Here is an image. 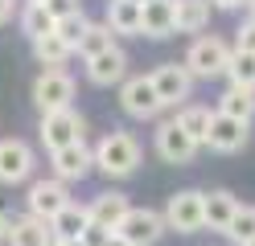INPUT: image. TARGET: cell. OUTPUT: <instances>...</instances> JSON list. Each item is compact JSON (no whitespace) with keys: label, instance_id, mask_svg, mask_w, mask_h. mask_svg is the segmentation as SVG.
<instances>
[{"label":"cell","instance_id":"1","mask_svg":"<svg viewBox=\"0 0 255 246\" xmlns=\"http://www.w3.org/2000/svg\"><path fill=\"white\" fill-rule=\"evenodd\" d=\"M95 156V168H99L107 180H128L140 172V160H144V152H140V140L132 136V131L124 127H111L107 136H99V144L91 148Z\"/></svg>","mask_w":255,"mask_h":246},{"label":"cell","instance_id":"2","mask_svg":"<svg viewBox=\"0 0 255 246\" xmlns=\"http://www.w3.org/2000/svg\"><path fill=\"white\" fill-rule=\"evenodd\" d=\"M185 70L194 74V78H222L227 74V62H231V45L218 37V33H198L194 41H189V49H185Z\"/></svg>","mask_w":255,"mask_h":246},{"label":"cell","instance_id":"3","mask_svg":"<svg viewBox=\"0 0 255 246\" xmlns=\"http://www.w3.org/2000/svg\"><path fill=\"white\" fill-rule=\"evenodd\" d=\"M37 136H41L45 152H58V148H66V144H78V140H87V115L74 111V107L50 111V115H41Z\"/></svg>","mask_w":255,"mask_h":246},{"label":"cell","instance_id":"4","mask_svg":"<svg viewBox=\"0 0 255 246\" xmlns=\"http://www.w3.org/2000/svg\"><path fill=\"white\" fill-rule=\"evenodd\" d=\"M120 107H124L128 119H136V123H148V119H156V115L165 111V103L156 98V86H152L148 74H128L120 82Z\"/></svg>","mask_w":255,"mask_h":246},{"label":"cell","instance_id":"5","mask_svg":"<svg viewBox=\"0 0 255 246\" xmlns=\"http://www.w3.org/2000/svg\"><path fill=\"white\" fill-rule=\"evenodd\" d=\"M148 78H152V86H156V98H161L165 107H185L189 103V94H194V74L185 70V62H161V66H152L148 70Z\"/></svg>","mask_w":255,"mask_h":246},{"label":"cell","instance_id":"6","mask_svg":"<svg viewBox=\"0 0 255 246\" xmlns=\"http://www.w3.org/2000/svg\"><path fill=\"white\" fill-rule=\"evenodd\" d=\"M37 172V152L33 144H25L17 136L0 140V185L12 189V185H29Z\"/></svg>","mask_w":255,"mask_h":246},{"label":"cell","instance_id":"7","mask_svg":"<svg viewBox=\"0 0 255 246\" xmlns=\"http://www.w3.org/2000/svg\"><path fill=\"white\" fill-rule=\"evenodd\" d=\"M29 98H33V107L41 115L62 111V107H74V78H70V70H41L33 78Z\"/></svg>","mask_w":255,"mask_h":246},{"label":"cell","instance_id":"8","mask_svg":"<svg viewBox=\"0 0 255 246\" xmlns=\"http://www.w3.org/2000/svg\"><path fill=\"white\" fill-rule=\"evenodd\" d=\"M116 234L128 242V246H156L169 230H165V218L161 209H148V205H132L124 213V222L116 226Z\"/></svg>","mask_w":255,"mask_h":246},{"label":"cell","instance_id":"9","mask_svg":"<svg viewBox=\"0 0 255 246\" xmlns=\"http://www.w3.org/2000/svg\"><path fill=\"white\" fill-rule=\"evenodd\" d=\"M161 218L173 234H202V189H177L165 201Z\"/></svg>","mask_w":255,"mask_h":246},{"label":"cell","instance_id":"10","mask_svg":"<svg viewBox=\"0 0 255 246\" xmlns=\"http://www.w3.org/2000/svg\"><path fill=\"white\" fill-rule=\"evenodd\" d=\"M152 148H156V156H161L165 164H194V156L202 152V148L185 136V127L177 123V119H161L156 123V131H152Z\"/></svg>","mask_w":255,"mask_h":246},{"label":"cell","instance_id":"11","mask_svg":"<svg viewBox=\"0 0 255 246\" xmlns=\"http://www.w3.org/2000/svg\"><path fill=\"white\" fill-rule=\"evenodd\" d=\"M66 201H70V193H66V185H62L58 176H37V180H29V189H25V213H33L41 222H54V213Z\"/></svg>","mask_w":255,"mask_h":246},{"label":"cell","instance_id":"12","mask_svg":"<svg viewBox=\"0 0 255 246\" xmlns=\"http://www.w3.org/2000/svg\"><path fill=\"white\" fill-rule=\"evenodd\" d=\"M50 172L62 180V185H74V180H87L95 172V156H91V144L78 140V144H66L50 152Z\"/></svg>","mask_w":255,"mask_h":246},{"label":"cell","instance_id":"13","mask_svg":"<svg viewBox=\"0 0 255 246\" xmlns=\"http://www.w3.org/2000/svg\"><path fill=\"white\" fill-rule=\"evenodd\" d=\"M247 140H251V123L210 111V136H206V148H210V152L235 156V152H243V148H247Z\"/></svg>","mask_w":255,"mask_h":246},{"label":"cell","instance_id":"14","mask_svg":"<svg viewBox=\"0 0 255 246\" xmlns=\"http://www.w3.org/2000/svg\"><path fill=\"white\" fill-rule=\"evenodd\" d=\"M128 49L116 41V45H107L99 49L95 58H87V78L95 82V86H120V82L128 78Z\"/></svg>","mask_w":255,"mask_h":246},{"label":"cell","instance_id":"15","mask_svg":"<svg viewBox=\"0 0 255 246\" xmlns=\"http://www.w3.org/2000/svg\"><path fill=\"white\" fill-rule=\"evenodd\" d=\"M4 242L8 246H50L54 234H50V222L33 218V213H12L4 218Z\"/></svg>","mask_w":255,"mask_h":246},{"label":"cell","instance_id":"16","mask_svg":"<svg viewBox=\"0 0 255 246\" xmlns=\"http://www.w3.org/2000/svg\"><path fill=\"white\" fill-rule=\"evenodd\" d=\"M173 12H177V0H144L140 4V37H152V41L173 37L177 33Z\"/></svg>","mask_w":255,"mask_h":246},{"label":"cell","instance_id":"17","mask_svg":"<svg viewBox=\"0 0 255 246\" xmlns=\"http://www.w3.org/2000/svg\"><path fill=\"white\" fill-rule=\"evenodd\" d=\"M235 209H239V197H235L231 189H210V193H202V230L222 234V230L231 226Z\"/></svg>","mask_w":255,"mask_h":246},{"label":"cell","instance_id":"18","mask_svg":"<svg viewBox=\"0 0 255 246\" xmlns=\"http://www.w3.org/2000/svg\"><path fill=\"white\" fill-rule=\"evenodd\" d=\"M128 209H132L128 193H120V189H103V193H95L91 201H87V218L99 222V226H107V230H116V226L124 222Z\"/></svg>","mask_w":255,"mask_h":246},{"label":"cell","instance_id":"19","mask_svg":"<svg viewBox=\"0 0 255 246\" xmlns=\"http://www.w3.org/2000/svg\"><path fill=\"white\" fill-rule=\"evenodd\" d=\"M103 25L116 37H140V4L136 0H107Z\"/></svg>","mask_w":255,"mask_h":246},{"label":"cell","instance_id":"20","mask_svg":"<svg viewBox=\"0 0 255 246\" xmlns=\"http://www.w3.org/2000/svg\"><path fill=\"white\" fill-rule=\"evenodd\" d=\"M210 16H214V4H210V0H177L173 25H177V33H189V37H198V33L210 29Z\"/></svg>","mask_w":255,"mask_h":246},{"label":"cell","instance_id":"21","mask_svg":"<svg viewBox=\"0 0 255 246\" xmlns=\"http://www.w3.org/2000/svg\"><path fill=\"white\" fill-rule=\"evenodd\" d=\"M214 111H218V115H231V119L251 123V119H255V90L231 86V82H227V90L218 94V107H214Z\"/></svg>","mask_w":255,"mask_h":246},{"label":"cell","instance_id":"22","mask_svg":"<svg viewBox=\"0 0 255 246\" xmlns=\"http://www.w3.org/2000/svg\"><path fill=\"white\" fill-rule=\"evenodd\" d=\"M29 45H33V58L45 66V70H66V62L74 58V49L58 37V29L45 33V37H37V41H29Z\"/></svg>","mask_w":255,"mask_h":246},{"label":"cell","instance_id":"23","mask_svg":"<svg viewBox=\"0 0 255 246\" xmlns=\"http://www.w3.org/2000/svg\"><path fill=\"white\" fill-rule=\"evenodd\" d=\"M87 205H78V201H66L58 213H54V222H50V234L54 238H78L87 230Z\"/></svg>","mask_w":255,"mask_h":246},{"label":"cell","instance_id":"24","mask_svg":"<svg viewBox=\"0 0 255 246\" xmlns=\"http://www.w3.org/2000/svg\"><path fill=\"white\" fill-rule=\"evenodd\" d=\"M181 127H185V136L194 140L198 148H206V136H210V107H198V103H185L177 107V115H173Z\"/></svg>","mask_w":255,"mask_h":246},{"label":"cell","instance_id":"25","mask_svg":"<svg viewBox=\"0 0 255 246\" xmlns=\"http://www.w3.org/2000/svg\"><path fill=\"white\" fill-rule=\"evenodd\" d=\"M17 21H21V33H25L29 41H37V37H45V33H54V25H58L41 4H21V8H17Z\"/></svg>","mask_w":255,"mask_h":246},{"label":"cell","instance_id":"26","mask_svg":"<svg viewBox=\"0 0 255 246\" xmlns=\"http://www.w3.org/2000/svg\"><path fill=\"white\" fill-rule=\"evenodd\" d=\"M231 82V86H247L255 90V54H247V49H231V62H227V74H222Z\"/></svg>","mask_w":255,"mask_h":246},{"label":"cell","instance_id":"27","mask_svg":"<svg viewBox=\"0 0 255 246\" xmlns=\"http://www.w3.org/2000/svg\"><path fill=\"white\" fill-rule=\"evenodd\" d=\"M222 238L235 242V246H247L255 238V205H239L235 218H231V226L222 230Z\"/></svg>","mask_w":255,"mask_h":246},{"label":"cell","instance_id":"28","mask_svg":"<svg viewBox=\"0 0 255 246\" xmlns=\"http://www.w3.org/2000/svg\"><path fill=\"white\" fill-rule=\"evenodd\" d=\"M107 45H116V33H111L103 21H91L87 25V33H83V41H78V49H74V54L78 58H95V54H99V49H107Z\"/></svg>","mask_w":255,"mask_h":246},{"label":"cell","instance_id":"29","mask_svg":"<svg viewBox=\"0 0 255 246\" xmlns=\"http://www.w3.org/2000/svg\"><path fill=\"white\" fill-rule=\"evenodd\" d=\"M87 25H91V16H87V12H74V16H62V21H58L54 29H58V37L66 41L70 49H78V41H83Z\"/></svg>","mask_w":255,"mask_h":246},{"label":"cell","instance_id":"30","mask_svg":"<svg viewBox=\"0 0 255 246\" xmlns=\"http://www.w3.org/2000/svg\"><path fill=\"white\" fill-rule=\"evenodd\" d=\"M41 8L54 16V21H62V16H74L83 12V0H41Z\"/></svg>","mask_w":255,"mask_h":246},{"label":"cell","instance_id":"31","mask_svg":"<svg viewBox=\"0 0 255 246\" xmlns=\"http://www.w3.org/2000/svg\"><path fill=\"white\" fill-rule=\"evenodd\" d=\"M111 234H116V230H107V226H99V222H87V230L78 234V242H83V246H103Z\"/></svg>","mask_w":255,"mask_h":246},{"label":"cell","instance_id":"32","mask_svg":"<svg viewBox=\"0 0 255 246\" xmlns=\"http://www.w3.org/2000/svg\"><path fill=\"white\" fill-rule=\"evenodd\" d=\"M231 49H247V54H255V21H243L235 29V45Z\"/></svg>","mask_w":255,"mask_h":246},{"label":"cell","instance_id":"33","mask_svg":"<svg viewBox=\"0 0 255 246\" xmlns=\"http://www.w3.org/2000/svg\"><path fill=\"white\" fill-rule=\"evenodd\" d=\"M17 8H21L17 0H0V25H8L12 16H17Z\"/></svg>","mask_w":255,"mask_h":246},{"label":"cell","instance_id":"34","mask_svg":"<svg viewBox=\"0 0 255 246\" xmlns=\"http://www.w3.org/2000/svg\"><path fill=\"white\" fill-rule=\"evenodd\" d=\"M214 12H235V8H243V0H210Z\"/></svg>","mask_w":255,"mask_h":246},{"label":"cell","instance_id":"35","mask_svg":"<svg viewBox=\"0 0 255 246\" xmlns=\"http://www.w3.org/2000/svg\"><path fill=\"white\" fill-rule=\"evenodd\" d=\"M50 246H83V242H78V238H54Z\"/></svg>","mask_w":255,"mask_h":246},{"label":"cell","instance_id":"36","mask_svg":"<svg viewBox=\"0 0 255 246\" xmlns=\"http://www.w3.org/2000/svg\"><path fill=\"white\" fill-rule=\"evenodd\" d=\"M243 12H247V21H255V0H243Z\"/></svg>","mask_w":255,"mask_h":246},{"label":"cell","instance_id":"37","mask_svg":"<svg viewBox=\"0 0 255 246\" xmlns=\"http://www.w3.org/2000/svg\"><path fill=\"white\" fill-rule=\"evenodd\" d=\"M4 218H8V209L0 205V242H4Z\"/></svg>","mask_w":255,"mask_h":246},{"label":"cell","instance_id":"38","mask_svg":"<svg viewBox=\"0 0 255 246\" xmlns=\"http://www.w3.org/2000/svg\"><path fill=\"white\" fill-rule=\"evenodd\" d=\"M103 246H128V242H124V238H120V234H111V238H107V242H103Z\"/></svg>","mask_w":255,"mask_h":246},{"label":"cell","instance_id":"39","mask_svg":"<svg viewBox=\"0 0 255 246\" xmlns=\"http://www.w3.org/2000/svg\"><path fill=\"white\" fill-rule=\"evenodd\" d=\"M25 4H41V0H25Z\"/></svg>","mask_w":255,"mask_h":246},{"label":"cell","instance_id":"40","mask_svg":"<svg viewBox=\"0 0 255 246\" xmlns=\"http://www.w3.org/2000/svg\"><path fill=\"white\" fill-rule=\"evenodd\" d=\"M247 246H255V238H251V242H247Z\"/></svg>","mask_w":255,"mask_h":246},{"label":"cell","instance_id":"41","mask_svg":"<svg viewBox=\"0 0 255 246\" xmlns=\"http://www.w3.org/2000/svg\"><path fill=\"white\" fill-rule=\"evenodd\" d=\"M136 4H144V0H136Z\"/></svg>","mask_w":255,"mask_h":246}]
</instances>
